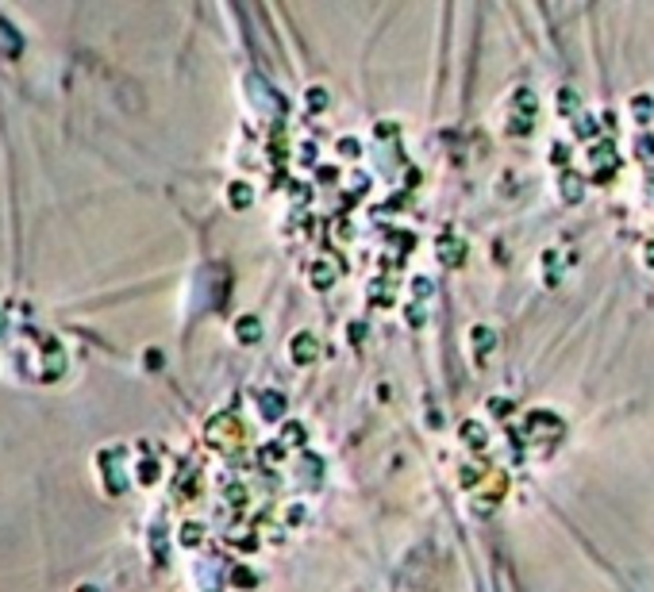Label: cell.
Segmentation results:
<instances>
[{"instance_id":"cell-9","label":"cell","mask_w":654,"mask_h":592,"mask_svg":"<svg viewBox=\"0 0 654 592\" xmlns=\"http://www.w3.org/2000/svg\"><path fill=\"white\" fill-rule=\"evenodd\" d=\"M308 108H323V88H308Z\"/></svg>"},{"instance_id":"cell-2","label":"cell","mask_w":654,"mask_h":592,"mask_svg":"<svg viewBox=\"0 0 654 592\" xmlns=\"http://www.w3.org/2000/svg\"><path fill=\"white\" fill-rule=\"evenodd\" d=\"M285 412V400L277 396V392H270V396H262V416L266 419H277Z\"/></svg>"},{"instance_id":"cell-11","label":"cell","mask_w":654,"mask_h":592,"mask_svg":"<svg viewBox=\"0 0 654 592\" xmlns=\"http://www.w3.org/2000/svg\"><path fill=\"white\" fill-rule=\"evenodd\" d=\"M235 581H239V584H254V573H246V569H239V573H235Z\"/></svg>"},{"instance_id":"cell-12","label":"cell","mask_w":654,"mask_h":592,"mask_svg":"<svg viewBox=\"0 0 654 592\" xmlns=\"http://www.w3.org/2000/svg\"><path fill=\"white\" fill-rule=\"evenodd\" d=\"M0 331H4V311H0Z\"/></svg>"},{"instance_id":"cell-6","label":"cell","mask_w":654,"mask_h":592,"mask_svg":"<svg viewBox=\"0 0 654 592\" xmlns=\"http://www.w3.org/2000/svg\"><path fill=\"white\" fill-rule=\"evenodd\" d=\"M154 477H158V466L150 462V458H147V462H139V481H143V485H150Z\"/></svg>"},{"instance_id":"cell-7","label":"cell","mask_w":654,"mask_h":592,"mask_svg":"<svg viewBox=\"0 0 654 592\" xmlns=\"http://www.w3.org/2000/svg\"><path fill=\"white\" fill-rule=\"evenodd\" d=\"M181 543H185V546H196V543H200V527H196V523H185V531H181Z\"/></svg>"},{"instance_id":"cell-8","label":"cell","mask_w":654,"mask_h":592,"mask_svg":"<svg viewBox=\"0 0 654 592\" xmlns=\"http://www.w3.org/2000/svg\"><path fill=\"white\" fill-rule=\"evenodd\" d=\"M285 438H289V442H304V427L301 423H289V427H285Z\"/></svg>"},{"instance_id":"cell-5","label":"cell","mask_w":654,"mask_h":592,"mask_svg":"<svg viewBox=\"0 0 654 592\" xmlns=\"http://www.w3.org/2000/svg\"><path fill=\"white\" fill-rule=\"evenodd\" d=\"M462 438H469V447H481V442H485V435H481L478 423H466V427H462Z\"/></svg>"},{"instance_id":"cell-3","label":"cell","mask_w":654,"mask_h":592,"mask_svg":"<svg viewBox=\"0 0 654 592\" xmlns=\"http://www.w3.org/2000/svg\"><path fill=\"white\" fill-rule=\"evenodd\" d=\"M235 331H239V339H258V331H262V327H258V320H254V316H243Z\"/></svg>"},{"instance_id":"cell-10","label":"cell","mask_w":654,"mask_h":592,"mask_svg":"<svg viewBox=\"0 0 654 592\" xmlns=\"http://www.w3.org/2000/svg\"><path fill=\"white\" fill-rule=\"evenodd\" d=\"M577 185H581V181L570 174V177H566V196H570V200H577Z\"/></svg>"},{"instance_id":"cell-4","label":"cell","mask_w":654,"mask_h":592,"mask_svg":"<svg viewBox=\"0 0 654 592\" xmlns=\"http://www.w3.org/2000/svg\"><path fill=\"white\" fill-rule=\"evenodd\" d=\"M231 204H235V208H246V204H250V193H246V185H231Z\"/></svg>"},{"instance_id":"cell-1","label":"cell","mask_w":654,"mask_h":592,"mask_svg":"<svg viewBox=\"0 0 654 592\" xmlns=\"http://www.w3.org/2000/svg\"><path fill=\"white\" fill-rule=\"evenodd\" d=\"M312 358H316V339L312 335H296L293 339V362L296 366H308Z\"/></svg>"}]
</instances>
